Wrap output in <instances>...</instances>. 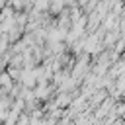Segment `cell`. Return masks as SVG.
I'll return each instance as SVG.
<instances>
[{
  "label": "cell",
  "instance_id": "cell-2",
  "mask_svg": "<svg viewBox=\"0 0 125 125\" xmlns=\"http://www.w3.org/2000/svg\"><path fill=\"white\" fill-rule=\"evenodd\" d=\"M4 4H6V0H0V8H2V6H4Z\"/></svg>",
  "mask_w": 125,
  "mask_h": 125
},
{
  "label": "cell",
  "instance_id": "cell-1",
  "mask_svg": "<svg viewBox=\"0 0 125 125\" xmlns=\"http://www.w3.org/2000/svg\"><path fill=\"white\" fill-rule=\"evenodd\" d=\"M0 86H4V88H10V86H12L10 74H0Z\"/></svg>",
  "mask_w": 125,
  "mask_h": 125
}]
</instances>
